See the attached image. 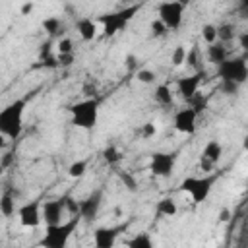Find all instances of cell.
<instances>
[{
  "label": "cell",
  "mask_w": 248,
  "mask_h": 248,
  "mask_svg": "<svg viewBox=\"0 0 248 248\" xmlns=\"http://www.w3.org/2000/svg\"><path fill=\"white\" fill-rule=\"evenodd\" d=\"M157 19H161L165 23V27L169 31H174L182 25V17H184V2L182 0H167L161 2L157 8Z\"/></svg>",
  "instance_id": "obj_7"
},
{
  "label": "cell",
  "mask_w": 248,
  "mask_h": 248,
  "mask_svg": "<svg viewBox=\"0 0 248 248\" xmlns=\"http://www.w3.org/2000/svg\"><path fill=\"white\" fill-rule=\"evenodd\" d=\"M126 246H130V248H153V240L147 232H138L136 236H132L126 242Z\"/></svg>",
  "instance_id": "obj_23"
},
{
  "label": "cell",
  "mask_w": 248,
  "mask_h": 248,
  "mask_svg": "<svg viewBox=\"0 0 248 248\" xmlns=\"http://www.w3.org/2000/svg\"><path fill=\"white\" fill-rule=\"evenodd\" d=\"M56 60H58V66H70L72 62H74V52H66V54H58L56 56Z\"/></svg>",
  "instance_id": "obj_36"
},
{
  "label": "cell",
  "mask_w": 248,
  "mask_h": 248,
  "mask_svg": "<svg viewBox=\"0 0 248 248\" xmlns=\"http://www.w3.org/2000/svg\"><path fill=\"white\" fill-rule=\"evenodd\" d=\"M120 227H99L93 232V244L97 248H112L116 244Z\"/></svg>",
  "instance_id": "obj_14"
},
{
  "label": "cell",
  "mask_w": 248,
  "mask_h": 248,
  "mask_svg": "<svg viewBox=\"0 0 248 248\" xmlns=\"http://www.w3.org/2000/svg\"><path fill=\"white\" fill-rule=\"evenodd\" d=\"M101 205H103V190L97 188L79 202V217L83 221H95L101 211Z\"/></svg>",
  "instance_id": "obj_10"
},
{
  "label": "cell",
  "mask_w": 248,
  "mask_h": 248,
  "mask_svg": "<svg viewBox=\"0 0 248 248\" xmlns=\"http://www.w3.org/2000/svg\"><path fill=\"white\" fill-rule=\"evenodd\" d=\"M215 174H209V176H186L182 182H180V190L182 192H188L192 202L194 203H202L207 200L213 184H215Z\"/></svg>",
  "instance_id": "obj_6"
},
{
  "label": "cell",
  "mask_w": 248,
  "mask_h": 248,
  "mask_svg": "<svg viewBox=\"0 0 248 248\" xmlns=\"http://www.w3.org/2000/svg\"><path fill=\"white\" fill-rule=\"evenodd\" d=\"M155 209H157V215H161V217H174L176 211H178V205L172 198H161L157 202Z\"/></svg>",
  "instance_id": "obj_18"
},
{
  "label": "cell",
  "mask_w": 248,
  "mask_h": 248,
  "mask_svg": "<svg viewBox=\"0 0 248 248\" xmlns=\"http://www.w3.org/2000/svg\"><path fill=\"white\" fill-rule=\"evenodd\" d=\"M99 107L101 101L97 97H87L83 101H78L70 107L72 124L81 130H93L99 120Z\"/></svg>",
  "instance_id": "obj_3"
},
{
  "label": "cell",
  "mask_w": 248,
  "mask_h": 248,
  "mask_svg": "<svg viewBox=\"0 0 248 248\" xmlns=\"http://www.w3.org/2000/svg\"><path fill=\"white\" fill-rule=\"evenodd\" d=\"M176 165V153L167 151H153L149 159V170L159 178H169Z\"/></svg>",
  "instance_id": "obj_8"
},
{
  "label": "cell",
  "mask_w": 248,
  "mask_h": 248,
  "mask_svg": "<svg viewBox=\"0 0 248 248\" xmlns=\"http://www.w3.org/2000/svg\"><path fill=\"white\" fill-rule=\"evenodd\" d=\"M184 58H186V48H184V45H176L174 50L170 52V62H172V66H182V64H184Z\"/></svg>",
  "instance_id": "obj_29"
},
{
  "label": "cell",
  "mask_w": 248,
  "mask_h": 248,
  "mask_svg": "<svg viewBox=\"0 0 248 248\" xmlns=\"http://www.w3.org/2000/svg\"><path fill=\"white\" fill-rule=\"evenodd\" d=\"M76 29H78L79 37H81L85 43H89V41H93V39L97 37V31H99V27H97V19H91V17H79V19L76 21Z\"/></svg>",
  "instance_id": "obj_15"
},
{
  "label": "cell",
  "mask_w": 248,
  "mask_h": 248,
  "mask_svg": "<svg viewBox=\"0 0 248 248\" xmlns=\"http://www.w3.org/2000/svg\"><path fill=\"white\" fill-rule=\"evenodd\" d=\"M219 89H221L225 95H236L238 89H240V83L229 81V79H219Z\"/></svg>",
  "instance_id": "obj_31"
},
{
  "label": "cell",
  "mask_w": 248,
  "mask_h": 248,
  "mask_svg": "<svg viewBox=\"0 0 248 248\" xmlns=\"http://www.w3.org/2000/svg\"><path fill=\"white\" fill-rule=\"evenodd\" d=\"M103 159H105L108 165H116V163L122 159V153H120V149H118L116 145H107V147L103 149Z\"/></svg>",
  "instance_id": "obj_26"
},
{
  "label": "cell",
  "mask_w": 248,
  "mask_h": 248,
  "mask_svg": "<svg viewBox=\"0 0 248 248\" xmlns=\"http://www.w3.org/2000/svg\"><path fill=\"white\" fill-rule=\"evenodd\" d=\"M140 134H141V138H143V140H149V138H153V136L157 134V126H155L153 122H145V124L141 126Z\"/></svg>",
  "instance_id": "obj_34"
},
{
  "label": "cell",
  "mask_w": 248,
  "mask_h": 248,
  "mask_svg": "<svg viewBox=\"0 0 248 248\" xmlns=\"http://www.w3.org/2000/svg\"><path fill=\"white\" fill-rule=\"evenodd\" d=\"M140 8H141V4H132V6L120 8L116 12L101 14L97 17V21L103 25V37H114L118 31H122L134 19V16L140 12Z\"/></svg>",
  "instance_id": "obj_4"
},
{
  "label": "cell",
  "mask_w": 248,
  "mask_h": 248,
  "mask_svg": "<svg viewBox=\"0 0 248 248\" xmlns=\"http://www.w3.org/2000/svg\"><path fill=\"white\" fill-rule=\"evenodd\" d=\"M33 8H35V6H33V2H25V4L21 6V14H23V16H27V14H31V12H33Z\"/></svg>",
  "instance_id": "obj_40"
},
{
  "label": "cell",
  "mask_w": 248,
  "mask_h": 248,
  "mask_svg": "<svg viewBox=\"0 0 248 248\" xmlns=\"http://www.w3.org/2000/svg\"><path fill=\"white\" fill-rule=\"evenodd\" d=\"M149 31H151V37L159 39V37H165L169 29L165 27V23H163L161 19H153V21L149 23Z\"/></svg>",
  "instance_id": "obj_30"
},
{
  "label": "cell",
  "mask_w": 248,
  "mask_h": 248,
  "mask_svg": "<svg viewBox=\"0 0 248 248\" xmlns=\"http://www.w3.org/2000/svg\"><path fill=\"white\" fill-rule=\"evenodd\" d=\"M64 209L70 213V215H79V202L74 200L72 196H64Z\"/></svg>",
  "instance_id": "obj_32"
},
{
  "label": "cell",
  "mask_w": 248,
  "mask_h": 248,
  "mask_svg": "<svg viewBox=\"0 0 248 248\" xmlns=\"http://www.w3.org/2000/svg\"><path fill=\"white\" fill-rule=\"evenodd\" d=\"M0 213L4 217H12L16 213V198L10 190H6L2 196H0Z\"/></svg>",
  "instance_id": "obj_19"
},
{
  "label": "cell",
  "mask_w": 248,
  "mask_h": 248,
  "mask_svg": "<svg viewBox=\"0 0 248 248\" xmlns=\"http://www.w3.org/2000/svg\"><path fill=\"white\" fill-rule=\"evenodd\" d=\"M202 39L209 45V43H215L217 41V25H213V23H205L203 27H202Z\"/></svg>",
  "instance_id": "obj_28"
},
{
  "label": "cell",
  "mask_w": 248,
  "mask_h": 248,
  "mask_svg": "<svg viewBox=\"0 0 248 248\" xmlns=\"http://www.w3.org/2000/svg\"><path fill=\"white\" fill-rule=\"evenodd\" d=\"M196 120H198V114L192 107H186V108H180L174 112L172 116V126L176 132L180 134H186V136H192L196 132Z\"/></svg>",
  "instance_id": "obj_11"
},
{
  "label": "cell",
  "mask_w": 248,
  "mask_h": 248,
  "mask_svg": "<svg viewBox=\"0 0 248 248\" xmlns=\"http://www.w3.org/2000/svg\"><path fill=\"white\" fill-rule=\"evenodd\" d=\"M41 25H43V29H45L48 35H56V33L60 31V27H62V21H60V17L50 16V17H45Z\"/></svg>",
  "instance_id": "obj_25"
},
{
  "label": "cell",
  "mask_w": 248,
  "mask_h": 248,
  "mask_svg": "<svg viewBox=\"0 0 248 248\" xmlns=\"http://www.w3.org/2000/svg\"><path fill=\"white\" fill-rule=\"evenodd\" d=\"M120 178H122V182L126 184V188H128L130 192H134V190H136V180H134L128 172H120Z\"/></svg>",
  "instance_id": "obj_37"
},
{
  "label": "cell",
  "mask_w": 248,
  "mask_h": 248,
  "mask_svg": "<svg viewBox=\"0 0 248 248\" xmlns=\"http://www.w3.org/2000/svg\"><path fill=\"white\" fill-rule=\"evenodd\" d=\"M41 62H43V66H46V68H58V60H56V56H52V54L41 58Z\"/></svg>",
  "instance_id": "obj_38"
},
{
  "label": "cell",
  "mask_w": 248,
  "mask_h": 248,
  "mask_svg": "<svg viewBox=\"0 0 248 248\" xmlns=\"http://www.w3.org/2000/svg\"><path fill=\"white\" fill-rule=\"evenodd\" d=\"M0 147H6V141H4V136L0 134Z\"/></svg>",
  "instance_id": "obj_43"
},
{
  "label": "cell",
  "mask_w": 248,
  "mask_h": 248,
  "mask_svg": "<svg viewBox=\"0 0 248 248\" xmlns=\"http://www.w3.org/2000/svg\"><path fill=\"white\" fill-rule=\"evenodd\" d=\"M64 200H48L43 203L41 207V219L46 223V225H56L62 221V213H64Z\"/></svg>",
  "instance_id": "obj_13"
},
{
  "label": "cell",
  "mask_w": 248,
  "mask_h": 248,
  "mask_svg": "<svg viewBox=\"0 0 248 248\" xmlns=\"http://www.w3.org/2000/svg\"><path fill=\"white\" fill-rule=\"evenodd\" d=\"M203 78H205L203 70H198V72H194L190 76H182V78L176 79V91L180 93V97L184 101H188V99H192L200 91V85H202Z\"/></svg>",
  "instance_id": "obj_9"
},
{
  "label": "cell",
  "mask_w": 248,
  "mask_h": 248,
  "mask_svg": "<svg viewBox=\"0 0 248 248\" xmlns=\"http://www.w3.org/2000/svg\"><path fill=\"white\" fill-rule=\"evenodd\" d=\"M153 97H155V101H157L159 105H163V107H169V105H172V101H174L170 87H169V85H165V83H161V85H157V87H155Z\"/></svg>",
  "instance_id": "obj_20"
},
{
  "label": "cell",
  "mask_w": 248,
  "mask_h": 248,
  "mask_svg": "<svg viewBox=\"0 0 248 248\" xmlns=\"http://www.w3.org/2000/svg\"><path fill=\"white\" fill-rule=\"evenodd\" d=\"M184 64H186L188 68H192L194 72L203 70V66H202V54H200V48H198V46H192L190 50H186Z\"/></svg>",
  "instance_id": "obj_21"
},
{
  "label": "cell",
  "mask_w": 248,
  "mask_h": 248,
  "mask_svg": "<svg viewBox=\"0 0 248 248\" xmlns=\"http://www.w3.org/2000/svg\"><path fill=\"white\" fill-rule=\"evenodd\" d=\"M229 217H231V211H229L227 207H223V209H221V213H219V221H223V223H225V221H229Z\"/></svg>",
  "instance_id": "obj_42"
},
{
  "label": "cell",
  "mask_w": 248,
  "mask_h": 248,
  "mask_svg": "<svg viewBox=\"0 0 248 248\" xmlns=\"http://www.w3.org/2000/svg\"><path fill=\"white\" fill-rule=\"evenodd\" d=\"M221 155H223V145H221L217 140H209V141L205 143V147H203L200 159L207 161L209 165H217L219 159H221Z\"/></svg>",
  "instance_id": "obj_16"
},
{
  "label": "cell",
  "mask_w": 248,
  "mask_h": 248,
  "mask_svg": "<svg viewBox=\"0 0 248 248\" xmlns=\"http://www.w3.org/2000/svg\"><path fill=\"white\" fill-rule=\"evenodd\" d=\"M19 223L27 229H35L41 223V203L39 202H27L17 209Z\"/></svg>",
  "instance_id": "obj_12"
},
{
  "label": "cell",
  "mask_w": 248,
  "mask_h": 248,
  "mask_svg": "<svg viewBox=\"0 0 248 248\" xmlns=\"http://www.w3.org/2000/svg\"><path fill=\"white\" fill-rule=\"evenodd\" d=\"M85 170H87V161H83V159L74 161V163L68 167V174H70L72 178H79V176H83Z\"/></svg>",
  "instance_id": "obj_27"
},
{
  "label": "cell",
  "mask_w": 248,
  "mask_h": 248,
  "mask_svg": "<svg viewBox=\"0 0 248 248\" xmlns=\"http://www.w3.org/2000/svg\"><path fill=\"white\" fill-rule=\"evenodd\" d=\"M136 78H138V81H141V83H153L155 78H157V74L151 72V70H147V68H140L138 74H136Z\"/></svg>",
  "instance_id": "obj_33"
},
{
  "label": "cell",
  "mask_w": 248,
  "mask_h": 248,
  "mask_svg": "<svg viewBox=\"0 0 248 248\" xmlns=\"http://www.w3.org/2000/svg\"><path fill=\"white\" fill-rule=\"evenodd\" d=\"M66 52H74V43L68 37L58 41V54H66Z\"/></svg>",
  "instance_id": "obj_35"
},
{
  "label": "cell",
  "mask_w": 248,
  "mask_h": 248,
  "mask_svg": "<svg viewBox=\"0 0 248 248\" xmlns=\"http://www.w3.org/2000/svg\"><path fill=\"white\" fill-rule=\"evenodd\" d=\"M217 78L219 79H229V81H236L240 85L246 83L248 79V66H246V56H232V58H225L223 62L217 64Z\"/></svg>",
  "instance_id": "obj_5"
},
{
  "label": "cell",
  "mask_w": 248,
  "mask_h": 248,
  "mask_svg": "<svg viewBox=\"0 0 248 248\" xmlns=\"http://www.w3.org/2000/svg\"><path fill=\"white\" fill-rule=\"evenodd\" d=\"M136 62H138V58H136L134 54H128V56H126V66H128L130 70L136 68Z\"/></svg>",
  "instance_id": "obj_41"
},
{
  "label": "cell",
  "mask_w": 248,
  "mask_h": 248,
  "mask_svg": "<svg viewBox=\"0 0 248 248\" xmlns=\"http://www.w3.org/2000/svg\"><path fill=\"white\" fill-rule=\"evenodd\" d=\"M238 43H240V48H242V50H248V33H246V31H242V33L238 35Z\"/></svg>",
  "instance_id": "obj_39"
},
{
  "label": "cell",
  "mask_w": 248,
  "mask_h": 248,
  "mask_svg": "<svg viewBox=\"0 0 248 248\" xmlns=\"http://www.w3.org/2000/svg\"><path fill=\"white\" fill-rule=\"evenodd\" d=\"M236 37V27L232 23H223V25H217V41L221 43H231L232 39Z\"/></svg>",
  "instance_id": "obj_22"
},
{
  "label": "cell",
  "mask_w": 248,
  "mask_h": 248,
  "mask_svg": "<svg viewBox=\"0 0 248 248\" xmlns=\"http://www.w3.org/2000/svg\"><path fill=\"white\" fill-rule=\"evenodd\" d=\"M225 58H229V50H227L225 43L215 41V43H209V45H207V60H209L211 64L217 66V64L223 62Z\"/></svg>",
  "instance_id": "obj_17"
},
{
  "label": "cell",
  "mask_w": 248,
  "mask_h": 248,
  "mask_svg": "<svg viewBox=\"0 0 248 248\" xmlns=\"http://www.w3.org/2000/svg\"><path fill=\"white\" fill-rule=\"evenodd\" d=\"M79 221H81L79 215H72L68 221H60L56 225H46V232L39 244L45 248H64L68 244L70 236L76 232Z\"/></svg>",
  "instance_id": "obj_2"
},
{
  "label": "cell",
  "mask_w": 248,
  "mask_h": 248,
  "mask_svg": "<svg viewBox=\"0 0 248 248\" xmlns=\"http://www.w3.org/2000/svg\"><path fill=\"white\" fill-rule=\"evenodd\" d=\"M27 99L17 97L0 108V134L8 140H17L23 130V114H25Z\"/></svg>",
  "instance_id": "obj_1"
},
{
  "label": "cell",
  "mask_w": 248,
  "mask_h": 248,
  "mask_svg": "<svg viewBox=\"0 0 248 248\" xmlns=\"http://www.w3.org/2000/svg\"><path fill=\"white\" fill-rule=\"evenodd\" d=\"M186 103H188V107H192V108L196 110V114H200V112H203V110L207 108V97H205V95H202L200 91H198L192 99H188Z\"/></svg>",
  "instance_id": "obj_24"
}]
</instances>
